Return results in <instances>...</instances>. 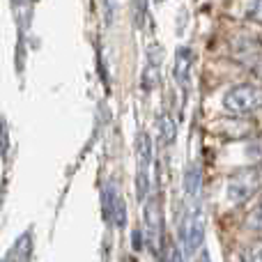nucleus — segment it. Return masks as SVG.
<instances>
[{"label": "nucleus", "mask_w": 262, "mask_h": 262, "mask_svg": "<svg viewBox=\"0 0 262 262\" xmlns=\"http://www.w3.org/2000/svg\"><path fill=\"white\" fill-rule=\"evenodd\" d=\"M115 193H118V189H115L113 182H108V184L104 186V191H101V212H104L106 221H111V207H113Z\"/></svg>", "instance_id": "1a4fd4ad"}, {"label": "nucleus", "mask_w": 262, "mask_h": 262, "mask_svg": "<svg viewBox=\"0 0 262 262\" xmlns=\"http://www.w3.org/2000/svg\"><path fill=\"white\" fill-rule=\"evenodd\" d=\"M246 226H251V230H253V235H260V207H253L249 214V219H246Z\"/></svg>", "instance_id": "f8f14e48"}, {"label": "nucleus", "mask_w": 262, "mask_h": 262, "mask_svg": "<svg viewBox=\"0 0 262 262\" xmlns=\"http://www.w3.org/2000/svg\"><path fill=\"white\" fill-rule=\"evenodd\" d=\"M149 168L147 166H138V172H136V195L138 200H145L149 191Z\"/></svg>", "instance_id": "6e6552de"}, {"label": "nucleus", "mask_w": 262, "mask_h": 262, "mask_svg": "<svg viewBox=\"0 0 262 262\" xmlns=\"http://www.w3.org/2000/svg\"><path fill=\"white\" fill-rule=\"evenodd\" d=\"M200 186H203V170L200 166H189L184 175V193L193 198L200 193Z\"/></svg>", "instance_id": "423d86ee"}, {"label": "nucleus", "mask_w": 262, "mask_h": 262, "mask_svg": "<svg viewBox=\"0 0 262 262\" xmlns=\"http://www.w3.org/2000/svg\"><path fill=\"white\" fill-rule=\"evenodd\" d=\"M159 124H161V140L166 145L175 143V136H177V127L175 122H172L170 115H161V120H159Z\"/></svg>", "instance_id": "9d476101"}, {"label": "nucleus", "mask_w": 262, "mask_h": 262, "mask_svg": "<svg viewBox=\"0 0 262 262\" xmlns=\"http://www.w3.org/2000/svg\"><path fill=\"white\" fill-rule=\"evenodd\" d=\"M191 51L189 49H177L175 53V64H172V76L180 85H186L189 81V74H191Z\"/></svg>", "instance_id": "20e7f679"}, {"label": "nucleus", "mask_w": 262, "mask_h": 262, "mask_svg": "<svg viewBox=\"0 0 262 262\" xmlns=\"http://www.w3.org/2000/svg\"><path fill=\"white\" fill-rule=\"evenodd\" d=\"M159 3H161V0H159Z\"/></svg>", "instance_id": "dca6fc26"}, {"label": "nucleus", "mask_w": 262, "mask_h": 262, "mask_svg": "<svg viewBox=\"0 0 262 262\" xmlns=\"http://www.w3.org/2000/svg\"><path fill=\"white\" fill-rule=\"evenodd\" d=\"M260 191V172H239L228 180V198L232 205H246L251 198H255Z\"/></svg>", "instance_id": "f03ea898"}, {"label": "nucleus", "mask_w": 262, "mask_h": 262, "mask_svg": "<svg viewBox=\"0 0 262 262\" xmlns=\"http://www.w3.org/2000/svg\"><path fill=\"white\" fill-rule=\"evenodd\" d=\"M260 106V90L253 83H239L223 97V108L232 115H246Z\"/></svg>", "instance_id": "f257e3e1"}, {"label": "nucleus", "mask_w": 262, "mask_h": 262, "mask_svg": "<svg viewBox=\"0 0 262 262\" xmlns=\"http://www.w3.org/2000/svg\"><path fill=\"white\" fill-rule=\"evenodd\" d=\"M131 246H134V251L143 249V230H140V228H136V230L131 232Z\"/></svg>", "instance_id": "4468645a"}, {"label": "nucleus", "mask_w": 262, "mask_h": 262, "mask_svg": "<svg viewBox=\"0 0 262 262\" xmlns=\"http://www.w3.org/2000/svg\"><path fill=\"white\" fill-rule=\"evenodd\" d=\"M152 138H149L145 131H140L136 136V154H138V166H147L149 168V161H152Z\"/></svg>", "instance_id": "39448f33"}, {"label": "nucleus", "mask_w": 262, "mask_h": 262, "mask_svg": "<svg viewBox=\"0 0 262 262\" xmlns=\"http://www.w3.org/2000/svg\"><path fill=\"white\" fill-rule=\"evenodd\" d=\"M111 219L118 228H124L127 226V205H124V198L122 193H115V200H113V207H111Z\"/></svg>", "instance_id": "0eeeda50"}, {"label": "nucleus", "mask_w": 262, "mask_h": 262, "mask_svg": "<svg viewBox=\"0 0 262 262\" xmlns=\"http://www.w3.org/2000/svg\"><path fill=\"white\" fill-rule=\"evenodd\" d=\"M7 143H9V138H7V131H5V122L0 120V152H7Z\"/></svg>", "instance_id": "2eb2a0df"}, {"label": "nucleus", "mask_w": 262, "mask_h": 262, "mask_svg": "<svg viewBox=\"0 0 262 262\" xmlns=\"http://www.w3.org/2000/svg\"><path fill=\"white\" fill-rule=\"evenodd\" d=\"M145 12H147V3H145V0H138V5H136V28L143 26Z\"/></svg>", "instance_id": "ddd939ff"}, {"label": "nucleus", "mask_w": 262, "mask_h": 262, "mask_svg": "<svg viewBox=\"0 0 262 262\" xmlns=\"http://www.w3.org/2000/svg\"><path fill=\"white\" fill-rule=\"evenodd\" d=\"M159 67L154 62H149L147 67H145V74H143V88L145 90H152V88L159 85Z\"/></svg>", "instance_id": "9b49d317"}, {"label": "nucleus", "mask_w": 262, "mask_h": 262, "mask_svg": "<svg viewBox=\"0 0 262 262\" xmlns=\"http://www.w3.org/2000/svg\"><path fill=\"white\" fill-rule=\"evenodd\" d=\"M205 235H207V214H205V209L195 207L193 212L186 216V223H184V228H182V237H184V242H186V249H189L191 253L198 251L205 242Z\"/></svg>", "instance_id": "7ed1b4c3"}]
</instances>
